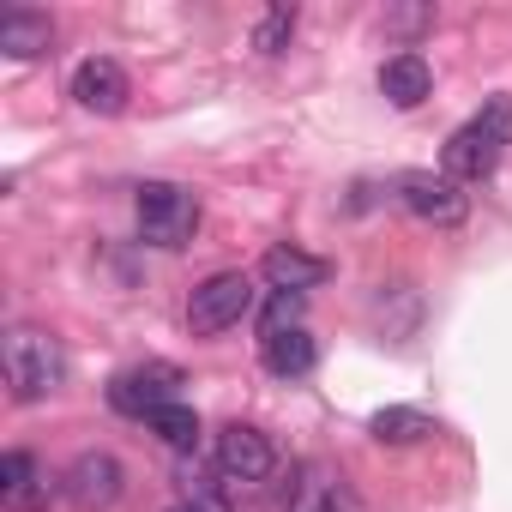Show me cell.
I'll return each mask as SVG.
<instances>
[{
	"instance_id": "2e32d148",
	"label": "cell",
	"mask_w": 512,
	"mask_h": 512,
	"mask_svg": "<svg viewBox=\"0 0 512 512\" xmlns=\"http://www.w3.org/2000/svg\"><path fill=\"white\" fill-rule=\"evenodd\" d=\"M374 440H392V446H416V440H428L434 434V422L422 416V410H410V404H392V410H374Z\"/></svg>"
},
{
	"instance_id": "5b68a950",
	"label": "cell",
	"mask_w": 512,
	"mask_h": 512,
	"mask_svg": "<svg viewBox=\"0 0 512 512\" xmlns=\"http://www.w3.org/2000/svg\"><path fill=\"white\" fill-rule=\"evenodd\" d=\"M181 368L175 362H139V368H127V374H115L109 380V404L121 410V416H139V422H151L163 404H181Z\"/></svg>"
},
{
	"instance_id": "30bf717a",
	"label": "cell",
	"mask_w": 512,
	"mask_h": 512,
	"mask_svg": "<svg viewBox=\"0 0 512 512\" xmlns=\"http://www.w3.org/2000/svg\"><path fill=\"white\" fill-rule=\"evenodd\" d=\"M73 97H79V109H91V115H121V109H127V97H133L127 67H121V61H109V55L79 61V73H73Z\"/></svg>"
},
{
	"instance_id": "8fae6325",
	"label": "cell",
	"mask_w": 512,
	"mask_h": 512,
	"mask_svg": "<svg viewBox=\"0 0 512 512\" xmlns=\"http://www.w3.org/2000/svg\"><path fill=\"white\" fill-rule=\"evenodd\" d=\"M49 494H55V482H49V470L31 452H7V458H0V506H7V512H43Z\"/></svg>"
},
{
	"instance_id": "9a60e30c",
	"label": "cell",
	"mask_w": 512,
	"mask_h": 512,
	"mask_svg": "<svg viewBox=\"0 0 512 512\" xmlns=\"http://www.w3.org/2000/svg\"><path fill=\"white\" fill-rule=\"evenodd\" d=\"M260 362H266V374H278V380H302V374H314V362H320V350H314V338H308V326H296V332H278V338H260Z\"/></svg>"
},
{
	"instance_id": "d6986e66",
	"label": "cell",
	"mask_w": 512,
	"mask_h": 512,
	"mask_svg": "<svg viewBox=\"0 0 512 512\" xmlns=\"http://www.w3.org/2000/svg\"><path fill=\"white\" fill-rule=\"evenodd\" d=\"M290 37H296V7H272L260 19V31H253V49H260V55H284Z\"/></svg>"
},
{
	"instance_id": "7c38bea8",
	"label": "cell",
	"mask_w": 512,
	"mask_h": 512,
	"mask_svg": "<svg viewBox=\"0 0 512 512\" xmlns=\"http://www.w3.org/2000/svg\"><path fill=\"white\" fill-rule=\"evenodd\" d=\"M260 278H266L272 290L308 296V290H320V284L332 278V266H326V260H314V253H302V247H272L266 260H260Z\"/></svg>"
},
{
	"instance_id": "3957f363",
	"label": "cell",
	"mask_w": 512,
	"mask_h": 512,
	"mask_svg": "<svg viewBox=\"0 0 512 512\" xmlns=\"http://www.w3.org/2000/svg\"><path fill=\"white\" fill-rule=\"evenodd\" d=\"M133 217H139V241L151 247H187L193 229H199V193L181 187V181H145L133 193Z\"/></svg>"
},
{
	"instance_id": "ac0fdd59",
	"label": "cell",
	"mask_w": 512,
	"mask_h": 512,
	"mask_svg": "<svg viewBox=\"0 0 512 512\" xmlns=\"http://www.w3.org/2000/svg\"><path fill=\"white\" fill-rule=\"evenodd\" d=\"M302 308H308V296H290V290H272V302H266V314H260V338H278V332H296V326H302Z\"/></svg>"
},
{
	"instance_id": "5bb4252c",
	"label": "cell",
	"mask_w": 512,
	"mask_h": 512,
	"mask_svg": "<svg viewBox=\"0 0 512 512\" xmlns=\"http://www.w3.org/2000/svg\"><path fill=\"white\" fill-rule=\"evenodd\" d=\"M428 91H434V73H428V61H422L416 49H404V55H392V61L380 67V97H386L392 109H416Z\"/></svg>"
},
{
	"instance_id": "9c48e42d",
	"label": "cell",
	"mask_w": 512,
	"mask_h": 512,
	"mask_svg": "<svg viewBox=\"0 0 512 512\" xmlns=\"http://www.w3.org/2000/svg\"><path fill=\"white\" fill-rule=\"evenodd\" d=\"M284 512H362V500H356V488H350V476L338 464L314 458V464L296 470V482L284 494Z\"/></svg>"
},
{
	"instance_id": "6da1fadb",
	"label": "cell",
	"mask_w": 512,
	"mask_h": 512,
	"mask_svg": "<svg viewBox=\"0 0 512 512\" xmlns=\"http://www.w3.org/2000/svg\"><path fill=\"white\" fill-rule=\"evenodd\" d=\"M506 145H512V97H488L482 115H470V121L446 139L440 175H452L458 187H464V181H482V175H494V163H500Z\"/></svg>"
},
{
	"instance_id": "277c9868",
	"label": "cell",
	"mask_w": 512,
	"mask_h": 512,
	"mask_svg": "<svg viewBox=\"0 0 512 512\" xmlns=\"http://www.w3.org/2000/svg\"><path fill=\"white\" fill-rule=\"evenodd\" d=\"M247 314H253V278L247 272H211L193 290V302H187V332L193 338H217V332L241 326Z\"/></svg>"
},
{
	"instance_id": "4fadbf2b",
	"label": "cell",
	"mask_w": 512,
	"mask_h": 512,
	"mask_svg": "<svg viewBox=\"0 0 512 512\" xmlns=\"http://www.w3.org/2000/svg\"><path fill=\"white\" fill-rule=\"evenodd\" d=\"M49 49H55L49 13H37V7H7V13H0V55L37 61V55H49Z\"/></svg>"
},
{
	"instance_id": "8992f818",
	"label": "cell",
	"mask_w": 512,
	"mask_h": 512,
	"mask_svg": "<svg viewBox=\"0 0 512 512\" xmlns=\"http://www.w3.org/2000/svg\"><path fill=\"white\" fill-rule=\"evenodd\" d=\"M398 199H404L410 217H422V223H434V229H458V223L470 217V193H464L452 175H434V169L398 175Z\"/></svg>"
},
{
	"instance_id": "e0dca14e",
	"label": "cell",
	"mask_w": 512,
	"mask_h": 512,
	"mask_svg": "<svg viewBox=\"0 0 512 512\" xmlns=\"http://www.w3.org/2000/svg\"><path fill=\"white\" fill-rule=\"evenodd\" d=\"M145 428H151L163 446H175V452H193V446H199V416H193L187 404H163Z\"/></svg>"
},
{
	"instance_id": "7a4b0ae2",
	"label": "cell",
	"mask_w": 512,
	"mask_h": 512,
	"mask_svg": "<svg viewBox=\"0 0 512 512\" xmlns=\"http://www.w3.org/2000/svg\"><path fill=\"white\" fill-rule=\"evenodd\" d=\"M0 368H7L13 404H43V398L61 392V380H67L61 338H49V332H37V326H13V332H7V344H0Z\"/></svg>"
},
{
	"instance_id": "ffe728a7",
	"label": "cell",
	"mask_w": 512,
	"mask_h": 512,
	"mask_svg": "<svg viewBox=\"0 0 512 512\" xmlns=\"http://www.w3.org/2000/svg\"><path fill=\"white\" fill-rule=\"evenodd\" d=\"M169 512H205V506H193V500H181V506H169Z\"/></svg>"
},
{
	"instance_id": "52a82bcc",
	"label": "cell",
	"mask_w": 512,
	"mask_h": 512,
	"mask_svg": "<svg viewBox=\"0 0 512 512\" xmlns=\"http://www.w3.org/2000/svg\"><path fill=\"white\" fill-rule=\"evenodd\" d=\"M217 470H223L235 488L266 482V476L278 470V446H272V434L247 428V422H229V428L217 434Z\"/></svg>"
},
{
	"instance_id": "ba28073f",
	"label": "cell",
	"mask_w": 512,
	"mask_h": 512,
	"mask_svg": "<svg viewBox=\"0 0 512 512\" xmlns=\"http://www.w3.org/2000/svg\"><path fill=\"white\" fill-rule=\"evenodd\" d=\"M121 482H127V470H121L115 452H79L73 470L61 476V494H67L79 512H109V506L121 500Z\"/></svg>"
}]
</instances>
